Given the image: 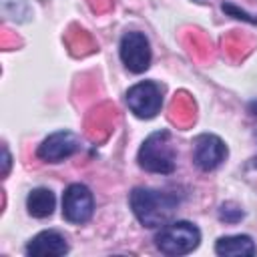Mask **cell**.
Here are the masks:
<instances>
[{
	"mask_svg": "<svg viewBox=\"0 0 257 257\" xmlns=\"http://www.w3.org/2000/svg\"><path fill=\"white\" fill-rule=\"evenodd\" d=\"M128 201H131V209L135 217L139 219V223L149 229L165 227L173 219L179 207L177 195L157 191V189H147V187L133 189Z\"/></svg>",
	"mask_w": 257,
	"mask_h": 257,
	"instance_id": "6da1fadb",
	"label": "cell"
},
{
	"mask_svg": "<svg viewBox=\"0 0 257 257\" xmlns=\"http://www.w3.org/2000/svg\"><path fill=\"white\" fill-rule=\"evenodd\" d=\"M175 147L171 143V133L167 128L151 133L137 155L139 167L149 171V173H159V175H171L175 171Z\"/></svg>",
	"mask_w": 257,
	"mask_h": 257,
	"instance_id": "7a4b0ae2",
	"label": "cell"
},
{
	"mask_svg": "<svg viewBox=\"0 0 257 257\" xmlns=\"http://www.w3.org/2000/svg\"><path fill=\"white\" fill-rule=\"evenodd\" d=\"M201 243V231L191 221H173L155 235V245L165 255H187Z\"/></svg>",
	"mask_w": 257,
	"mask_h": 257,
	"instance_id": "3957f363",
	"label": "cell"
},
{
	"mask_svg": "<svg viewBox=\"0 0 257 257\" xmlns=\"http://www.w3.org/2000/svg\"><path fill=\"white\" fill-rule=\"evenodd\" d=\"M126 104L139 118H153L163 106V88L155 80H143L126 90Z\"/></svg>",
	"mask_w": 257,
	"mask_h": 257,
	"instance_id": "277c9868",
	"label": "cell"
},
{
	"mask_svg": "<svg viewBox=\"0 0 257 257\" xmlns=\"http://www.w3.org/2000/svg\"><path fill=\"white\" fill-rule=\"evenodd\" d=\"M118 54L122 64L135 74H141L151 66V56H153L151 44L149 38L139 30H131L122 34L118 44Z\"/></svg>",
	"mask_w": 257,
	"mask_h": 257,
	"instance_id": "5b68a950",
	"label": "cell"
},
{
	"mask_svg": "<svg viewBox=\"0 0 257 257\" xmlns=\"http://www.w3.org/2000/svg\"><path fill=\"white\" fill-rule=\"evenodd\" d=\"M92 209H94V199L86 185L72 183L66 187L62 195V215L68 223L74 225L86 223L92 217Z\"/></svg>",
	"mask_w": 257,
	"mask_h": 257,
	"instance_id": "8992f818",
	"label": "cell"
},
{
	"mask_svg": "<svg viewBox=\"0 0 257 257\" xmlns=\"http://www.w3.org/2000/svg\"><path fill=\"white\" fill-rule=\"evenodd\" d=\"M80 149V143L76 139L74 133L70 131H58L48 135L36 151V157L44 163H60L68 157H72L76 151Z\"/></svg>",
	"mask_w": 257,
	"mask_h": 257,
	"instance_id": "52a82bcc",
	"label": "cell"
},
{
	"mask_svg": "<svg viewBox=\"0 0 257 257\" xmlns=\"http://www.w3.org/2000/svg\"><path fill=\"white\" fill-rule=\"evenodd\" d=\"M227 159V145L211 133H203L195 139L193 161L201 171H213Z\"/></svg>",
	"mask_w": 257,
	"mask_h": 257,
	"instance_id": "ba28073f",
	"label": "cell"
},
{
	"mask_svg": "<svg viewBox=\"0 0 257 257\" xmlns=\"http://www.w3.org/2000/svg\"><path fill=\"white\" fill-rule=\"evenodd\" d=\"M66 253L68 243L58 231H42L26 245V255L30 257H60Z\"/></svg>",
	"mask_w": 257,
	"mask_h": 257,
	"instance_id": "9c48e42d",
	"label": "cell"
},
{
	"mask_svg": "<svg viewBox=\"0 0 257 257\" xmlns=\"http://www.w3.org/2000/svg\"><path fill=\"white\" fill-rule=\"evenodd\" d=\"M257 247L249 235H225L215 243V253L223 257H251Z\"/></svg>",
	"mask_w": 257,
	"mask_h": 257,
	"instance_id": "30bf717a",
	"label": "cell"
},
{
	"mask_svg": "<svg viewBox=\"0 0 257 257\" xmlns=\"http://www.w3.org/2000/svg\"><path fill=\"white\" fill-rule=\"evenodd\" d=\"M54 205H56V197L50 189L46 187H36L28 193L26 197V209L32 217L36 219H46L52 215L54 211Z\"/></svg>",
	"mask_w": 257,
	"mask_h": 257,
	"instance_id": "8fae6325",
	"label": "cell"
},
{
	"mask_svg": "<svg viewBox=\"0 0 257 257\" xmlns=\"http://www.w3.org/2000/svg\"><path fill=\"white\" fill-rule=\"evenodd\" d=\"M2 12L12 22H24L30 16V8L26 0H2Z\"/></svg>",
	"mask_w": 257,
	"mask_h": 257,
	"instance_id": "7c38bea8",
	"label": "cell"
},
{
	"mask_svg": "<svg viewBox=\"0 0 257 257\" xmlns=\"http://www.w3.org/2000/svg\"><path fill=\"white\" fill-rule=\"evenodd\" d=\"M243 215H245L243 209L235 203H223L219 207V219L225 221V223H237V221L243 219Z\"/></svg>",
	"mask_w": 257,
	"mask_h": 257,
	"instance_id": "4fadbf2b",
	"label": "cell"
},
{
	"mask_svg": "<svg viewBox=\"0 0 257 257\" xmlns=\"http://www.w3.org/2000/svg\"><path fill=\"white\" fill-rule=\"evenodd\" d=\"M221 8H223V12H225V14L233 16V18H237V20H245V22H249V24H257V16H251V14H247V12L239 10V8H237V6H233V4H223Z\"/></svg>",
	"mask_w": 257,
	"mask_h": 257,
	"instance_id": "5bb4252c",
	"label": "cell"
},
{
	"mask_svg": "<svg viewBox=\"0 0 257 257\" xmlns=\"http://www.w3.org/2000/svg\"><path fill=\"white\" fill-rule=\"evenodd\" d=\"M10 171V153L6 147H2V177H6Z\"/></svg>",
	"mask_w": 257,
	"mask_h": 257,
	"instance_id": "9a60e30c",
	"label": "cell"
}]
</instances>
